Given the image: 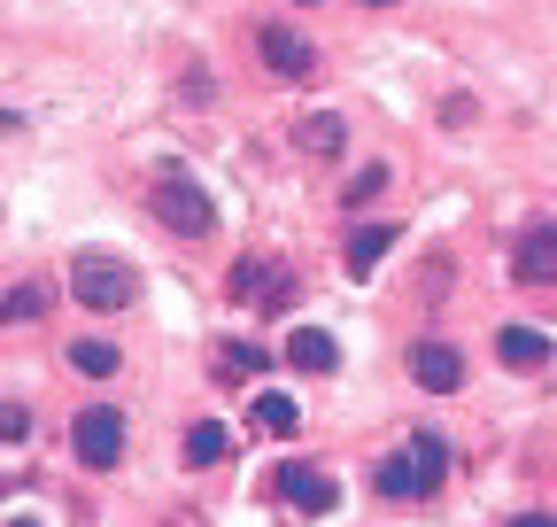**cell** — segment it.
<instances>
[{"instance_id":"18","label":"cell","mask_w":557,"mask_h":527,"mask_svg":"<svg viewBox=\"0 0 557 527\" xmlns=\"http://www.w3.org/2000/svg\"><path fill=\"white\" fill-rule=\"evenodd\" d=\"M70 365H78L86 380H109V372H116V342H94V334L70 342Z\"/></svg>"},{"instance_id":"10","label":"cell","mask_w":557,"mask_h":527,"mask_svg":"<svg viewBox=\"0 0 557 527\" xmlns=\"http://www.w3.org/2000/svg\"><path fill=\"white\" fill-rule=\"evenodd\" d=\"M287 365L295 372H333L341 365V342L325 334V326H295V334H287Z\"/></svg>"},{"instance_id":"19","label":"cell","mask_w":557,"mask_h":527,"mask_svg":"<svg viewBox=\"0 0 557 527\" xmlns=\"http://www.w3.org/2000/svg\"><path fill=\"white\" fill-rule=\"evenodd\" d=\"M380 186H387V171H380V163H364L357 179H348V194H341V203H348V210H357V203H372V194H380Z\"/></svg>"},{"instance_id":"15","label":"cell","mask_w":557,"mask_h":527,"mask_svg":"<svg viewBox=\"0 0 557 527\" xmlns=\"http://www.w3.org/2000/svg\"><path fill=\"white\" fill-rule=\"evenodd\" d=\"M263 365H271V357H263L256 342H218V357H209V372H218L225 388H233V380H256Z\"/></svg>"},{"instance_id":"14","label":"cell","mask_w":557,"mask_h":527,"mask_svg":"<svg viewBox=\"0 0 557 527\" xmlns=\"http://www.w3.org/2000/svg\"><path fill=\"white\" fill-rule=\"evenodd\" d=\"M233 457V434L218 427V419H201V427H186V466L201 474V466H225Z\"/></svg>"},{"instance_id":"22","label":"cell","mask_w":557,"mask_h":527,"mask_svg":"<svg viewBox=\"0 0 557 527\" xmlns=\"http://www.w3.org/2000/svg\"><path fill=\"white\" fill-rule=\"evenodd\" d=\"M0 132H24V117H16V109H0Z\"/></svg>"},{"instance_id":"25","label":"cell","mask_w":557,"mask_h":527,"mask_svg":"<svg viewBox=\"0 0 557 527\" xmlns=\"http://www.w3.org/2000/svg\"><path fill=\"white\" fill-rule=\"evenodd\" d=\"M295 9H318V0H295Z\"/></svg>"},{"instance_id":"4","label":"cell","mask_w":557,"mask_h":527,"mask_svg":"<svg viewBox=\"0 0 557 527\" xmlns=\"http://www.w3.org/2000/svg\"><path fill=\"white\" fill-rule=\"evenodd\" d=\"M70 450H78L86 474H109L116 457H124V412L116 404H86L78 419H70Z\"/></svg>"},{"instance_id":"7","label":"cell","mask_w":557,"mask_h":527,"mask_svg":"<svg viewBox=\"0 0 557 527\" xmlns=\"http://www.w3.org/2000/svg\"><path fill=\"white\" fill-rule=\"evenodd\" d=\"M410 380L426 388V395H457V388H465V350L442 342V334H426V342L410 350Z\"/></svg>"},{"instance_id":"17","label":"cell","mask_w":557,"mask_h":527,"mask_svg":"<svg viewBox=\"0 0 557 527\" xmlns=\"http://www.w3.org/2000/svg\"><path fill=\"white\" fill-rule=\"evenodd\" d=\"M295 140H302V156H333V148L348 140V124H341L333 109H318V117H302V132H295Z\"/></svg>"},{"instance_id":"3","label":"cell","mask_w":557,"mask_h":527,"mask_svg":"<svg viewBox=\"0 0 557 527\" xmlns=\"http://www.w3.org/2000/svg\"><path fill=\"white\" fill-rule=\"evenodd\" d=\"M70 295H78L94 318H109V310H132L139 303V272L124 256H109V248H86L78 264H70Z\"/></svg>"},{"instance_id":"23","label":"cell","mask_w":557,"mask_h":527,"mask_svg":"<svg viewBox=\"0 0 557 527\" xmlns=\"http://www.w3.org/2000/svg\"><path fill=\"white\" fill-rule=\"evenodd\" d=\"M364 9H395V0H364Z\"/></svg>"},{"instance_id":"9","label":"cell","mask_w":557,"mask_h":527,"mask_svg":"<svg viewBox=\"0 0 557 527\" xmlns=\"http://www.w3.org/2000/svg\"><path fill=\"white\" fill-rule=\"evenodd\" d=\"M395 241H403V225H357V233H348V280H372L380 272V264L395 256Z\"/></svg>"},{"instance_id":"1","label":"cell","mask_w":557,"mask_h":527,"mask_svg":"<svg viewBox=\"0 0 557 527\" xmlns=\"http://www.w3.org/2000/svg\"><path fill=\"white\" fill-rule=\"evenodd\" d=\"M372 481H380L387 504H426V497L449 481V442H442V434H410L395 457H380Z\"/></svg>"},{"instance_id":"2","label":"cell","mask_w":557,"mask_h":527,"mask_svg":"<svg viewBox=\"0 0 557 527\" xmlns=\"http://www.w3.org/2000/svg\"><path fill=\"white\" fill-rule=\"evenodd\" d=\"M148 210H156L178 241H209V233H218V203H209V186H201L186 163H163V171H156Z\"/></svg>"},{"instance_id":"24","label":"cell","mask_w":557,"mask_h":527,"mask_svg":"<svg viewBox=\"0 0 557 527\" xmlns=\"http://www.w3.org/2000/svg\"><path fill=\"white\" fill-rule=\"evenodd\" d=\"M9 527H39V519H9Z\"/></svg>"},{"instance_id":"6","label":"cell","mask_w":557,"mask_h":527,"mask_svg":"<svg viewBox=\"0 0 557 527\" xmlns=\"http://www.w3.org/2000/svg\"><path fill=\"white\" fill-rule=\"evenodd\" d=\"M256 54H263V71H271V78H287V86L318 78V47H310L295 24H263V32H256Z\"/></svg>"},{"instance_id":"12","label":"cell","mask_w":557,"mask_h":527,"mask_svg":"<svg viewBox=\"0 0 557 527\" xmlns=\"http://www.w3.org/2000/svg\"><path fill=\"white\" fill-rule=\"evenodd\" d=\"M496 357H504L511 372H542V365H549V334H534V326H504V334H496Z\"/></svg>"},{"instance_id":"5","label":"cell","mask_w":557,"mask_h":527,"mask_svg":"<svg viewBox=\"0 0 557 527\" xmlns=\"http://www.w3.org/2000/svg\"><path fill=\"white\" fill-rule=\"evenodd\" d=\"M271 504H295L302 519H325L333 504H341V481H325L318 466H302V457H287V466H271Z\"/></svg>"},{"instance_id":"20","label":"cell","mask_w":557,"mask_h":527,"mask_svg":"<svg viewBox=\"0 0 557 527\" xmlns=\"http://www.w3.org/2000/svg\"><path fill=\"white\" fill-rule=\"evenodd\" d=\"M32 434V412L24 404H0V442H24Z\"/></svg>"},{"instance_id":"16","label":"cell","mask_w":557,"mask_h":527,"mask_svg":"<svg viewBox=\"0 0 557 527\" xmlns=\"http://www.w3.org/2000/svg\"><path fill=\"white\" fill-rule=\"evenodd\" d=\"M256 427L263 434H295L302 427V404H295V395H278V388H263L256 395Z\"/></svg>"},{"instance_id":"13","label":"cell","mask_w":557,"mask_h":527,"mask_svg":"<svg viewBox=\"0 0 557 527\" xmlns=\"http://www.w3.org/2000/svg\"><path fill=\"white\" fill-rule=\"evenodd\" d=\"M47 303H54V295H47L39 280H9V287H0V326H39Z\"/></svg>"},{"instance_id":"8","label":"cell","mask_w":557,"mask_h":527,"mask_svg":"<svg viewBox=\"0 0 557 527\" xmlns=\"http://www.w3.org/2000/svg\"><path fill=\"white\" fill-rule=\"evenodd\" d=\"M511 272L527 287H557V218H534L519 241H511Z\"/></svg>"},{"instance_id":"11","label":"cell","mask_w":557,"mask_h":527,"mask_svg":"<svg viewBox=\"0 0 557 527\" xmlns=\"http://www.w3.org/2000/svg\"><path fill=\"white\" fill-rule=\"evenodd\" d=\"M233 295H240V303H256V295H263V303L278 310V303L295 295V280H271V264H263V256H240V264H233Z\"/></svg>"},{"instance_id":"21","label":"cell","mask_w":557,"mask_h":527,"mask_svg":"<svg viewBox=\"0 0 557 527\" xmlns=\"http://www.w3.org/2000/svg\"><path fill=\"white\" fill-rule=\"evenodd\" d=\"M511 527H557V519H549V512H527V519H511Z\"/></svg>"}]
</instances>
